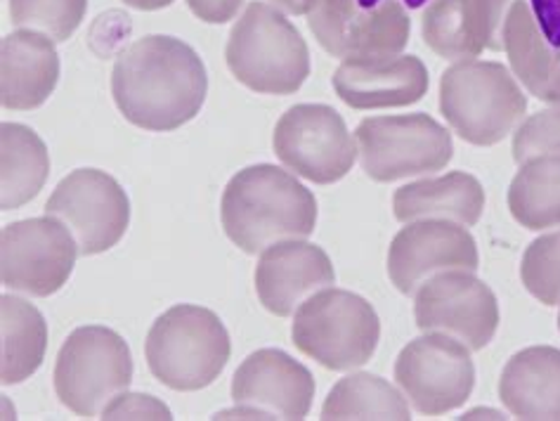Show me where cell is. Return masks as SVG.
I'll list each match as a JSON object with an SVG mask.
<instances>
[{
    "mask_svg": "<svg viewBox=\"0 0 560 421\" xmlns=\"http://www.w3.org/2000/svg\"><path fill=\"white\" fill-rule=\"evenodd\" d=\"M209 77L187 43L152 34L116 57L112 95L124 119L152 133H171L201 112Z\"/></svg>",
    "mask_w": 560,
    "mask_h": 421,
    "instance_id": "obj_1",
    "label": "cell"
},
{
    "mask_svg": "<svg viewBox=\"0 0 560 421\" xmlns=\"http://www.w3.org/2000/svg\"><path fill=\"white\" fill-rule=\"evenodd\" d=\"M225 235L244 254L258 256L268 246L307 239L317 225V199L289 171L272 164L242 168L220 201Z\"/></svg>",
    "mask_w": 560,
    "mask_h": 421,
    "instance_id": "obj_2",
    "label": "cell"
},
{
    "mask_svg": "<svg viewBox=\"0 0 560 421\" xmlns=\"http://www.w3.org/2000/svg\"><path fill=\"white\" fill-rule=\"evenodd\" d=\"M225 62L248 91L260 95H291L311 77V50L282 12L254 0L232 26Z\"/></svg>",
    "mask_w": 560,
    "mask_h": 421,
    "instance_id": "obj_3",
    "label": "cell"
},
{
    "mask_svg": "<svg viewBox=\"0 0 560 421\" xmlns=\"http://www.w3.org/2000/svg\"><path fill=\"white\" fill-rule=\"evenodd\" d=\"M232 353L230 334L213 311L178 303L156 317L144 341L147 367L164 386L191 394L223 374Z\"/></svg>",
    "mask_w": 560,
    "mask_h": 421,
    "instance_id": "obj_4",
    "label": "cell"
},
{
    "mask_svg": "<svg viewBox=\"0 0 560 421\" xmlns=\"http://www.w3.org/2000/svg\"><path fill=\"white\" fill-rule=\"evenodd\" d=\"M440 112L462 140L492 148L523 124L527 97L504 65L464 60L440 79Z\"/></svg>",
    "mask_w": 560,
    "mask_h": 421,
    "instance_id": "obj_5",
    "label": "cell"
},
{
    "mask_svg": "<svg viewBox=\"0 0 560 421\" xmlns=\"http://www.w3.org/2000/svg\"><path fill=\"white\" fill-rule=\"evenodd\" d=\"M293 346L331 372L364 367L381 341L374 306L348 289H322L293 315Z\"/></svg>",
    "mask_w": 560,
    "mask_h": 421,
    "instance_id": "obj_6",
    "label": "cell"
},
{
    "mask_svg": "<svg viewBox=\"0 0 560 421\" xmlns=\"http://www.w3.org/2000/svg\"><path fill=\"white\" fill-rule=\"evenodd\" d=\"M52 379L67 410L85 419L97 417L132 382L130 348L109 327L73 329L57 353Z\"/></svg>",
    "mask_w": 560,
    "mask_h": 421,
    "instance_id": "obj_7",
    "label": "cell"
},
{
    "mask_svg": "<svg viewBox=\"0 0 560 421\" xmlns=\"http://www.w3.org/2000/svg\"><path fill=\"white\" fill-rule=\"evenodd\" d=\"M360 162L376 183L442 171L454 156L450 130L429 114L370 116L355 130Z\"/></svg>",
    "mask_w": 560,
    "mask_h": 421,
    "instance_id": "obj_8",
    "label": "cell"
},
{
    "mask_svg": "<svg viewBox=\"0 0 560 421\" xmlns=\"http://www.w3.org/2000/svg\"><path fill=\"white\" fill-rule=\"evenodd\" d=\"M470 348L442 331H423L395 360V382L419 414L459 410L474 394L476 365Z\"/></svg>",
    "mask_w": 560,
    "mask_h": 421,
    "instance_id": "obj_9",
    "label": "cell"
},
{
    "mask_svg": "<svg viewBox=\"0 0 560 421\" xmlns=\"http://www.w3.org/2000/svg\"><path fill=\"white\" fill-rule=\"evenodd\" d=\"M307 26L341 60L402 55L411 34L402 0H313Z\"/></svg>",
    "mask_w": 560,
    "mask_h": 421,
    "instance_id": "obj_10",
    "label": "cell"
},
{
    "mask_svg": "<svg viewBox=\"0 0 560 421\" xmlns=\"http://www.w3.org/2000/svg\"><path fill=\"white\" fill-rule=\"evenodd\" d=\"M79 242L55 215L28 218L0 232V280L12 292L46 299L69 282Z\"/></svg>",
    "mask_w": 560,
    "mask_h": 421,
    "instance_id": "obj_11",
    "label": "cell"
},
{
    "mask_svg": "<svg viewBox=\"0 0 560 421\" xmlns=\"http://www.w3.org/2000/svg\"><path fill=\"white\" fill-rule=\"evenodd\" d=\"M272 148L289 171L315 185L343 180L360 154L343 116L329 105H296L282 114Z\"/></svg>",
    "mask_w": 560,
    "mask_h": 421,
    "instance_id": "obj_12",
    "label": "cell"
},
{
    "mask_svg": "<svg viewBox=\"0 0 560 421\" xmlns=\"http://www.w3.org/2000/svg\"><path fill=\"white\" fill-rule=\"evenodd\" d=\"M46 213L60 218L71 230L81 256H97L124 239L130 223V201L109 173L77 168L55 187Z\"/></svg>",
    "mask_w": 560,
    "mask_h": 421,
    "instance_id": "obj_13",
    "label": "cell"
},
{
    "mask_svg": "<svg viewBox=\"0 0 560 421\" xmlns=\"http://www.w3.org/2000/svg\"><path fill=\"white\" fill-rule=\"evenodd\" d=\"M415 319L421 331H442L478 353L499 329V303L476 272H440L419 286Z\"/></svg>",
    "mask_w": 560,
    "mask_h": 421,
    "instance_id": "obj_14",
    "label": "cell"
},
{
    "mask_svg": "<svg viewBox=\"0 0 560 421\" xmlns=\"http://www.w3.org/2000/svg\"><path fill=\"white\" fill-rule=\"evenodd\" d=\"M480 268L478 244L466 225L442 218L407 223L390 242L388 278L405 296H415L419 286L440 272Z\"/></svg>",
    "mask_w": 560,
    "mask_h": 421,
    "instance_id": "obj_15",
    "label": "cell"
},
{
    "mask_svg": "<svg viewBox=\"0 0 560 421\" xmlns=\"http://www.w3.org/2000/svg\"><path fill=\"white\" fill-rule=\"evenodd\" d=\"M315 398L311 370L279 348L250 353L232 379L234 405L254 408L265 419H305Z\"/></svg>",
    "mask_w": 560,
    "mask_h": 421,
    "instance_id": "obj_16",
    "label": "cell"
},
{
    "mask_svg": "<svg viewBox=\"0 0 560 421\" xmlns=\"http://www.w3.org/2000/svg\"><path fill=\"white\" fill-rule=\"evenodd\" d=\"M511 0H431L421 17L425 46L450 62L476 60L485 50H504Z\"/></svg>",
    "mask_w": 560,
    "mask_h": 421,
    "instance_id": "obj_17",
    "label": "cell"
},
{
    "mask_svg": "<svg viewBox=\"0 0 560 421\" xmlns=\"http://www.w3.org/2000/svg\"><path fill=\"white\" fill-rule=\"evenodd\" d=\"M336 282L329 254L303 239L279 242L265 249L256 266V294L262 308L289 317L313 294Z\"/></svg>",
    "mask_w": 560,
    "mask_h": 421,
    "instance_id": "obj_18",
    "label": "cell"
},
{
    "mask_svg": "<svg viewBox=\"0 0 560 421\" xmlns=\"http://www.w3.org/2000/svg\"><path fill=\"white\" fill-rule=\"evenodd\" d=\"M429 85V69L417 55L348 57L334 74L336 95L362 112L417 105Z\"/></svg>",
    "mask_w": 560,
    "mask_h": 421,
    "instance_id": "obj_19",
    "label": "cell"
},
{
    "mask_svg": "<svg viewBox=\"0 0 560 421\" xmlns=\"http://www.w3.org/2000/svg\"><path fill=\"white\" fill-rule=\"evenodd\" d=\"M60 81L55 40L34 28H20L0 43V103L12 112L38 109Z\"/></svg>",
    "mask_w": 560,
    "mask_h": 421,
    "instance_id": "obj_20",
    "label": "cell"
},
{
    "mask_svg": "<svg viewBox=\"0 0 560 421\" xmlns=\"http://www.w3.org/2000/svg\"><path fill=\"white\" fill-rule=\"evenodd\" d=\"M499 400L525 421H560V351L533 346L515 353L499 376Z\"/></svg>",
    "mask_w": 560,
    "mask_h": 421,
    "instance_id": "obj_21",
    "label": "cell"
},
{
    "mask_svg": "<svg viewBox=\"0 0 560 421\" xmlns=\"http://www.w3.org/2000/svg\"><path fill=\"white\" fill-rule=\"evenodd\" d=\"M485 211V190L476 176L452 171L440 178L402 185L393 197V213L400 223L442 218L466 227L476 225Z\"/></svg>",
    "mask_w": 560,
    "mask_h": 421,
    "instance_id": "obj_22",
    "label": "cell"
},
{
    "mask_svg": "<svg viewBox=\"0 0 560 421\" xmlns=\"http://www.w3.org/2000/svg\"><path fill=\"white\" fill-rule=\"evenodd\" d=\"M504 50L513 77L529 95L560 109V52L541 36L529 0H513L504 24Z\"/></svg>",
    "mask_w": 560,
    "mask_h": 421,
    "instance_id": "obj_23",
    "label": "cell"
},
{
    "mask_svg": "<svg viewBox=\"0 0 560 421\" xmlns=\"http://www.w3.org/2000/svg\"><path fill=\"white\" fill-rule=\"evenodd\" d=\"M50 154L34 128L0 126V207L14 211L36 199L48 180Z\"/></svg>",
    "mask_w": 560,
    "mask_h": 421,
    "instance_id": "obj_24",
    "label": "cell"
},
{
    "mask_svg": "<svg viewBox=\"0 0 560 421\" xmlns=\"http://www.w3.org/2000/svg\"><path fill=\"white\" fill-rule=\"evenodd\" d=\"M0 382L22 384L38 372L48 351L46 317L32 303L3 294L0 299Z\"/></svg>",
    "mask_w": 560,
    "mask_h": 421,
    "instance_id": "obj_25",
    "label": "cell"
},
{
    "mask_svg": "<svg viewBox=\"0 0 560 421\" xmlns=\"http://www.w3.org/2000/svg\"><path fill=\"white\" fill-rule=\"evenodd\" d=\"M509 211L515 223L533 232L560 227V154L521 164L509 187Z\"/></svg>",
    "mask_w": 560,
    "mask_h": 421,
    "instance_id": "obj_26",
    "label": "cell"
},
{
    "mask_svg": "<svg viewBox=\"0 0 560 421\" xmlns=\"http://www.w3.org/2000/svg\"><path fill=\"white\" fill-rule=\"evenodd\" d=\"M322 419H411L409 402L390 382L370 372L338 382L322 405Z\"/></svg>",
    "mask_w": 560,
    "mask_h": 421,
    "instance_id": "obj_27",
    "label": "cell"
},
{
    "mask_svg": "<svg viewBox=\"0 0 560 421\" xmlns=\"http://www.w3.org/2000/svg\"><path fill=\"white\" fill-rule=\"evenodd\" d=\"M88 0H10L12 24L65 43L81 26Z\"/></svg>",
    "mask_w": 560,
    "mask_h": 421,
    "instance_id": "obj_28",
    "label": "cell"
},
{
    "mask_svg": "<svg viewBox=\"0 0 560 421\" xmlns=\"http://www.w3.org/2000/svg\"><path fill=\"white\" fill-rule=\"evenodd\" d=\"M521 282L544 306H560V230L541 235L527 246Z\"/></svg>",
    "mask_w": 560,
    "mask_h": 421,
    "instance_id": "obj_29",
    "label": "cell"
},
{
    "mask_svg": "<svg viewBox=\"0 0 560 421\" xmlns=\"http://www.w3.org/2000/svg\"><path fill=\"white\" fill-rule=\"evenodd\" d=\"M551 154H560V109L527 116L513 133V159L518 164Z\"/></svg>",
    "mask_w": 560,
    "mask_h": 421,
    "instance_id": "obj_30",
    "label": "cell"
},
{
    "mask_svg": "<svg viewBox=\"0 0 560 421\" xmlns=\"http://www.w3.org/2000/svg\"><path fill=\"white\" fill-rule=\"evenodd\" d=\"M102 419H173L171 410L164 402L156 400L154 396L142 394H128L124 390L121 396H116L105 410H102Z\"/></svg>",
    "mask_w": 560,
    "mask_h": 421,
    "instance_id": "obj_31",
    "label": "cell"
},
{
    "mask_svg": "<svg viewBox=\"0 0 560 421\" xmlns=\"http://www.w3.org/2000/svg\"><path fill=\"white\" fill-rule=\"evenodd\" d=\"M535 22L549 46L560 52V0H529Z\"/></svg>",
    "mask_w": 560,
    "mask_h": 421,
    "instance_id": "obj_32",
    "label": "cell"
},
{
    "mask_svg": "<svg viewBox=\"0 0 560 421\" xmlns=\"http://www.w3.org/2000/svg\"><path fill=\"white\" fill-rule=\"evenodd\" d=\"M187 5L206 24H225L237 17L244 0H187Z\"/></svg>",
    "mask_w": 560,
    "mask_h": 421,
    "instance_id": "obj_33",
    "label": "cell"
},
{
    "mask_svg": "<svg viewBox=\"0 0 560 421\" xmlns=\"http://www.w3.org/2000/svg\"><path fill=\"white\" fill-rule=\"evenodd\" d=\"M275 5L287 10L289 14H307L311 12L313 0H272Z\"/></svg>",
    "mask_w": 560,
    "mask_h": 421,
    "instance_id": "obj_34",
    "label": "cell"
},
{
    "mask_svg": "<svg viewBox=\"0 0 560 421\" xmlns=\"http://www.w3.org/2000/svg\"><path fill=\"white\" fill-rule=\"evenodd\" d=\"M128 8H136V10H144V12H152V10H161V8H168L173 5L175 0H121Z\"/></svg>",
    "mask_w": 560,
    "mask_h": 421,
    "instance_id": "obj_35",
    "label": "cell"
},
{
    "mask_svg": "<svg viewBox=\"0 0 560 421\" xmlns=\"http://www.w3.org/2000/svg\"><path fill=\"white\" fill-rule=\"evenodd\" d=\"M425 3H431V0H402V5H405L407 10H419V8H423Z\"/></svg>",
    "mask_w": 560,
    "mask_h": 421,
    "instance_id": "obj_36",
    "label": "cell"
},
{
    "mask_svg": "<svg viewBox=\"0 0 560 421\" xmlns=\"http://www.w3.org/2000/svg\"><path fill=\"white\" fill-rule=\"evenodd\" d=\"M558 331H560V313H558Z\"/></svg>",
    "mask_w": 560,
    "mask_h": 421,
    "instance_id": "obj_37",
    "label": "cell"
}]
</instances>
